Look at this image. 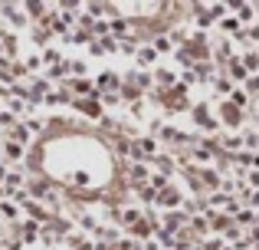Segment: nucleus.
Listing matches in <instances>:
<instances>
[{
  "instance_id": "f257e3e1",
  "label": "nucleus",
  "mask_w": 259,
  "mask_h": 250,
  "mask_svg": "<svg viewBox=\"0 0 259 250\" xmlns=\"http://www.w3.org/2000/svg\"><path fill=\"white\" fill-rule=\"evenodd\" d=\"M112 50H118V43H115V40H112V37H102V40H99V43H95V46H92V53H112Z\"/></svg>"
},
{
  "instance_id": "f03ea898",
  "label": "nucleus",
  "mask_w": 259,
  "mask_h": 250,
  "mask_svg": "<svg viewBox=\"0 0 259 250\" xmlns=\"http://www.w3.org/2000/svg\"><path fill=\"white\" fill-rule=\"evenodd\" d=\"M171 50H174V43L167 37H158V40H154V53H171Z\"/></svg>"
},
{
  "instance_id": "7ed1b4c3",
  "label": "nucleus",
  "mask_w": 259,
  "mask_h": 250,
  "mask_svg": "<svg viewBox=\"0 0 259 250\" xmlns=\"http://www.w3.org/2000/svg\"><path fill=\"white\" fill-rule=\"evenodd\" d=\"M223 119H227V125H236L240 122V112H236L233 105H223Z\"/></svg>"
},
{
  "instance_id": "20e7f679",
  "label": "nucleus",
  "mask_w": 259,
  "mask_h": 250,
  "mask_svg": "<svg viewBox=\"0 0 259 250\" xmlns=\"http://www.w3.org/2000/svg\"><path fill=\"white\" fill-rule=\"evenodd\" d=\"M36 234H39V224H36V221H26V224H23V237H26V240H33Z\"/></svg>"
},
{
  "instance_id": "39448f33",
  "label": "nucleus",
  "mask_w": 259,
  "mask_h": 250,
  "mask_svg": "<svg viewBox=\"0 0 259 250\" xmlns=\"http://www.w3.org/2000/svg\"><path fill=\"white\" fill-rule=\"evenodd\" d=\"M145 178H148V168H145V165H135V168H132V181H135V185H141Z\"/></svg>"
},
{
  "instance_id": "423d86ee",
  "label": "nucleus",
  "mask_w": 259,
  "mask_h": 250,
  "mask_svg": "<svg viewBox=\"0 0 259 250\" xmlns=\"http://www.w3.org/2000/svg\"><path fill=\"white\" fill-rule=\"evenodd\" d=\"M230 76H236V79H243V76H246V69H243V63H240V59H230Z\"/></svg>"
},
{
  "instance_id": "0eeeda50",
  "label": "nucleus",
  "mask_w": 259,
  "mask_h": 250,
  "mask_svg": "<svg viewBox=\"0 0 259 250\" xmlns=\"http://www.w3.org/2000/svg\"><path fill=\"white\" fill-rule=\"evenodd\" d=\"M141 152H145V155H154V152H158V141H151V138H145V141H141Z\"/></svg>"
},
{
  "instance_id": "6e6552de",
  "label": "nucleus",
  "mask_w": 259,
  "mask_h": 250,
  "mask_svg": "<svg viewBox=\"0 0 259 250\" xmlns=\"http://www.w3.org/2000/svg\"><path fill=\"white\" fill-rule=\"evenodd\" d=\"M161 204H164V207H174L177 204V194L174 191H164V194H161Z\"/></svg>"
},
{
  "instance_id": "1a4fd4ad",
  "label": "nucleus",
  "mask_w": 259,
  "mask_h": 250,
  "mask_svg": "<svg viewBox=\"0 0 259 250\" xmlns=\"http://www.w3.org/2000/svg\"><path fill=\"white\" fill-rule=\"evenodd\" d=\"M148 231H151V224H148V221H135V234H138V237H145Z\"/></svg>"
},
{
  "instance_id": "9d476101",
  "label": "nucleus",
  "mask_w": 259,
  "mask_h": 250,
  "mask_svg": "<svg viewBox=\"0 0 259 250\" xmlns=\"http://www.w3.org/2000/svg\"><path fill=\"white\" fill-rule=\"evenodd\" d=\"M256 66H259V56H256V53H249V56L243 59V69H256Z\"/></svg>"
},
{
  "instance_id": "9b49d317",
  "label": "nucleus",
  "mask_w": 259,
  "mask_h": 250,
  "mask_svg": "<svg viewBox=\"0 0 259 250\" xmlns=\"http://www.w3.org/2000/svg\"><path fill=\"white\" fill-rule=\"evenodd\" d=\"M13 138H17V145H20V141L26 145V138H30V132H26V128H13Z\"/></svg>"
},
{
  "instance_id": "f8f14e48",
  "label": "nucleus",
  "mask_w": 259,
  "mask_h": 250,
  "mask_svg": "<svg viewBox=\"0 0 259 250\" xmlns=\"http://www.w3.org/2000/svg\"><path fill=\"white\" fill-rule=\"evenodd\" d=\"M7 155H10V158H20V155H23V148H20L17 141H10V145H7Z\"/></svg>"
},
{
  "instance_id": "ddd939ff",
  "label": "nucleus",
  "mask_w": 259,
  "mask_h": 250,
  "mask_svg": "<svg viewBox=\"0 0 259 250\" xmlns=\"http://www.w3.org/2000/svg\"><path fill=\"white\" fill-rule=\"evenodd\" d=\"M154 56H158V53H154V50H141V56H138V59H141V63L148 66V63H154Z\"/></svg>"
},
{
  "instance_id": "4468645a",
  "label": "nucleus",
  "mask_w": 259,
  "mask_h": 250,
  "mask_svg": "<svg viewBox=\"0 0 259 250\" xmlns=\"http://www.w3.org/2000/svg\"><path fill=\"white\" fill-rule=\"evenodd\" d=\"M240 10V20H253V7H236Z\"/></svg>"
},
{
  "instance_id": "2eb2a0df",
  "label": "nucleus",
  "mask_w": 259,
  "mask_h": 250,
  "mask_svg": "<svg viewBox=\"0 0 259 250\" xmlns=\"http://www.w3.org/2000/svg\"><path fill=\"white\" fill-rule=\"evenodd\" d=\"M236 26H240V20H236V17H233V20H230V17L223 20V30H236Z\"/></svg>"
},
{
  "instance_id": "dca6fc26",
  "label": "nucleus",
  "mask_w": 259,
  "mask_h": 250,
  "mask_svg": "<svg viewBox=\"0 0 259 250\" xmlns=\"http://www.w3.org/2000/svg\"><path fill=\"white\" fill-rule=\"evenodd\" d=\"M7 188H20V174H7Z\"/></svg>"
},
{
  "instance_id": "f3484780",
  "label": "nucleus",
  "mask_w": 259,
  "mask_h": 250,
  "mask_svg": "<svg viewBox=\"0 0 259 250\" xmlns=\"http://www.w3.org/2000/svg\"><path fill=\"white\" fill-rule=\"evenodd\" d=\"M200 178H203V181H207V185H217V171H203V174H200Z\"/></svg>"
},
{
  "instance_id": "a211bd4d",
  "label": "nucleus",
  "mask_w": 259,
  "mask_h": 250,
  "mask_svg": "<svg viewBox=\"0 0 259 250\" xmlns=\"http://www.w3.org/2000/svg\"><path fill=\"white\" fill-rule=\"evenodd\" d=\"M39 63H43L39 56H30V59H26V66H30V69H39Z\"/></svg>"
},
{
  "instance_id": "6ab92c4d",
  "label": "nucleus",
  "mask_w": 259,
  "mask_h": 250,
  "mask_svg": "<svg viewBox=\"0 0 259 250\" xmlns=\"http://www.w3.org/2000/svg\"><path fill=\"white\" fill-rule=\"evenodd\" d=\"M76 185H89V174L85 171H76Z\"/></svg>"
},
{
  "instance_id": "aec40b11",
  "label": "nucleus",
  "mask_w": 259,
  "mask_h": 250,
  "mask_svg": "<svg viewBox=\"0 0 259 250\" xmlns=\"http://www.w3.org/2000/svg\"><path fill=\"white\" fill-rule=\"evenodd\" d=\"M249 204H259V191H256V194H253V201H249Z\"/></svg>"
}]
</instances>
